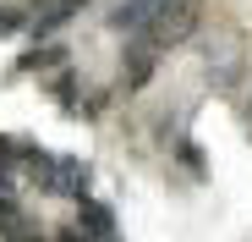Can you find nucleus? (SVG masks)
<instances>
[{"label": "nucleus", "mask_w": 252, "mask_h": 242, "mask_svg": "<svg viewBox=\"0 0 252 242\" xmlns=\"http://www.w3.org/2000/svg\"><path fill=\"white\" fill-rule=\"evenodd\" d=\"M50 193L55 198H88V165H82L77 154H55V176H50Z\"/></svg>", "instance_id": "3"}, {"label": "nucleus", "mask_w": 252, "mask_h": 242, "mask_svg": "<svg viewBox=\"0 0 252 242\" xmlns=\"http://www.w3.org/2000/svg\"><path fill=\"white\" fill-rule=\"evenodd\" d=\"M170 6V0H115V11H110V28L115 33H132V39H143L154 22H159V11Z\"/></svg>", "instance_id": "2"}, {"label": "nucleus", "mask_w": 252, "mask_h": 242, "mask_svg": "<svg viewBox=\"0 0 252 242\" xmlns=\"http://www.w3.org/2000/svg\"><path fill=\"white\" fill-rule=\"evenodd\" d=\"M55 99L77 116V77H71V72H61V77H55Z\"/></svg>", "instance_id": "7"}, {"label": "nucleus", "mask_w": 252, "mask_h": 242, "mask_svg": "<svg viewBox=\"0 0 252 242\" xmlns=\"http://www.w3.org/2000/svg\"><path fill=\"white\" fill-rule=\"evenodd\" d=\"M154 44H148V39H132V50H126V66H121V83L126 88H143L148 83V77H154Z\"/></svg>", "instance_id": "5"}, {"label": "nucleus", "mask_w": 252, "mask_h": 242, "mask_svg": "<svg viewBox=\"0 0 252 242\" xmlns=\"http://www.w3.org/2000/svg\"><path fill=\"white\" fill-rule=\"evenodd\" d=\"M28 28V17L17 11V6H0V39H11V33H22Z\"/></svg>", "instance_id": "9"}, {"label": "nucleus", "mask_w": 252, "mask_h": 242, "mask_svg": "<svg viewBox=\"0 0 252 242\" xmlns=\"http://www.w3.org/2000/svg\"><path fill=\"white\" fill-rule=\"evenodd\" d=\"M77 226L88 231L94 242H115V237H121V231H115V209L99 204V198H82V204H77Z\"/></svg>", "instance_id": "4"}, {"label": "nucleus", "mask_w": 252, "mask_h": 242, "mask_svg": "<svg viewBox=\"0 0 252 242\" xmlns=\"http://www.w3.org/2000/svg\"><path fill=\"white\" fill-rule=\"evenodd\" d=\"M176 160H181L192 176H203V154H197V143H192V138H181V143H176Z\"/></svg>", "instance_id": "8"}, {"label": "nucleus", "mask_w": 252, "mask_h": 242, "mask_svg": "<svg viewBox=\"0 0 252 242\" xmlns=\"http://www.w3.org/2000/svg\"><path fill=\"white\" fill-rule=\"evenodd\" d=\"M192 28H197V0H170V6L159 11V22H154L143 39H148L154 50H164V44H181Z\"/></svg>", "instance_id": "1"}, {"label": "nucleus", "mask_w": 252, "mask_h": 242, "mask_svg": "<svg viewBox=\"0 0 252 242\" xmlns=\"http://www.w3.org/2000/svg\"><path fill=\"white\" fill-rule=\"evenodd\" d=\"M55 61H66V50H61V44H44V50H33V55H22V72H50Z\"/></svg>", "instance_id": "6"}]
</instances>
